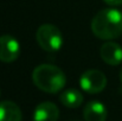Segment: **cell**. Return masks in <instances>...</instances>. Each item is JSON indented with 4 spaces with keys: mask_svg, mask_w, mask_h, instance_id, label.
Listing matches in <instances>:
<instances>
[{
    "mask_svg": "<svg viewBox=\"0 0 122 121\" xmlns=\"http://www.w3.org/2000/svg\"><path fill=\"white\" fill-rule=\"evenodd\" d=\"M92 33L103 40L117 38L122 35V12L116 8H103L91 20Z\"/></svg>",
    "mask_w": 122,
    "mask_h": 121,
    "instance_id": "cell-1",
    "label": "cell"
},
{
    "mask_svg": "<svg viewBox=\"0 0 122 121\" xmlns=\"http://www.w3.org/2000/svg\"><path fill=\"white\" fill-rule=\"evenodd\" d=\"M32 81L41 91L57 94L65 87L66 76L61 68L53 64H41L33 69Z\"/></svg>",
    "mask_w": 122,
    "mask_h": 121,
    "instance_id": "cell-2",
    "label": "cell"
},
{
    "mask_svg": "<svg viewBox=\"0 0 122 121\" xmlns=\"http://www.w3.org/2000/svg\"><path fill=\"white\" fill-rule=\"evenodd\" d=\"M36 39L43 50L47 52L58 51L63 45V35L61 30L52 24H43L36 32Z\"/></svg>",
    "mask_w": 122,
    "mask_h": 121,
    "instance_id": "cell-3",
    "label": "cell"
},
{
    "mask_svg": "<svg viewBox=\"0 0 122 121\" xmlns=\"http://www.w3.org/2000/svg\"><path fill=\"white\" fill-rule=\"evenodd\" d=\"M80 85L82 90H84L88 94H97L106 88L107 77L101 70L90 69L82 74L80 79Z\"/></svg>",
    "mask_w": 122,
    "mask_h": 121,
    "instance_id": "cell-4",
    "label": "cell"
},
{
    "mask_svg": "<svg viewBox=\"0 0 122 121\" xmlns=\"http://www.w3.org/2000/svg\"><path fill=\"white\" fill-rule=\"evenodd\" d=\"M20 55V44L11 35L0 36V61L4 63L14 62Z\"/></svg>",
    "mask_w": 122,
    "mask_h": 121,
    "instance_id": "cell-5",
    "label": "cell"
},
{
    "mask_svg": "<svg viewBox=\"0 0 122 121\" xmlns=\"http://www.w3.org/2000/svg\"><path fill=\"white\" fill-rule=\"evenodd\" d=\"M101 58L109 65H119L122 62V47L115 42H107L100 49Z\"/></svg>",
    "mask_w": 122,
    "mask_h": 121,
    "instance_id": "cell-6",
    "label": "cell"
},
{
    "mask_svg": "<svg viewBox=\"0 0 122 121\" xmlns=\"http://www.w3.org/2000/svg\"><path fill=\"white\" fill-rule=\"evenodd\" d=\"M59 118L58 107L50 101L39 103L33 112V121H57Z\"/></svg>",
    "mask_w": 122,
    "mask_h": 121,
    "instance_id": "cell-7",
    "label": "cell"
},
{
    "mask_svg": "<svg viewBox=\"0 0 122 121\" xmlns=\"http://www.w3.org/2000/svg\"><path fill=\"white\" fill-rule=\"evenodd\" d=\"M83 116L85 121H106L108 116V110L102 102L90 101L83 109Z\"/></svg>",
    "mask_w": 122,
    "mask_h": 121,
    "instance_id": "cell-8",
    "label": "cell"
},
{
    "mask_svg": "<svg viewBox=\"0 0 122 121\" xmlns=\"http://www.w3.org/2000/svg\"><path fill=\"white\" fill-rule=\"evenodd\" d=\"M0 121H23V113L19 106L13 101L0 102Z\"/></svg>",
    "mask_w": 122,
    "mask_h": 121,
    "instance_id": "cell-9",
    "label": "cell"
},
{
    "mask_svg": "<svg viewBox=\"0 0 122 121\" xmlns=\"http://www.w3.org/2000/svg\"><path fill=\"white\" fill-rule=\"evenodd\" d=\"M83 95L77 89H66L59 95V102L66 108H78L83 103Z\"/></svg>",
    "mask_w": 122,
    "mask_h": 121,
    "instance_id": "cell-10",
    "label": "cell"
},
{
    "mask_svg": "<svg viewBox=\"0 0 122 121\" xmlns=\"http://www.w3.org/2000/svg\"><path fill=\"white\" fill-rule=\"evenodd\" d=\"M109 6H120L122 5V0H103Z\"/></svg>",
    "mask_w": 122,
    "mask_h": 121,
    "instance_id": "cell-11",
    "label": "cell"
},
{
    "mask_svg": "<svg viewBox=\"0 0 122 121\" xmlns=\"http://www.w3.org/2000/svg\"><path fill=\"white\" fill-rule=\"evenodd\" d=\"M119 76H120V81H121V83H122V68H121V70H120V74H119Z\"/></svg>",
    "mask_w": 122,
    "mask_h": 121,
    "instance_id": "cell-12",
    "label": "cell"
},
{
    "mask_svg": "<svg viewBox=\"0 0 122 121\" xmlns=\"http://www.w3.org/2000/svg\"><path fill=\"white\" fill-rule=\"evenodd\" d=\"M0 96H1V88H0Z\"/></svg>",
    "mask_w": 122,
    "mask_h": 121,
    "instance_id": "cell-13",
    "label": "cell"
}]
</instances>
